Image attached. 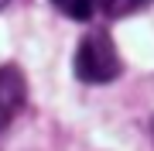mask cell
<instances>
[{"mask_svg":"<svg viewBox=\"0 0 154 151\" xmlns=\"http://www.w3.org/2000/svg\"><path fill=\"white\" fill-rule=\"evenodd\" d=\"M51 4H55L58 11H65L69 17H75V21H89L96 0H51Z\"/></svg>","mask_w":154,"mask_h":151,"instance_id":"277c9868","label":"cell"},{"mask_svg":"<svg viewBox=\"0 0 154 151\" xmlns=\"http://www.w3.org/2000/svg\"><path fill=\"white\" fill-rule=\"evenodd\" d=\"M151 0H96V7L103 11L106 17H123V14H134L140 7H147Z\"/></svg>","mask_w":154,"mask_h":151,"instance_id":"3957f363","label":"cell"},{"mask_svg":"<svg viewBox=\"0 0 154 151\" xmlns=\"http://www.w3.org/2000/svg\"><path fill=\"white\" fill-rule=\"evenodd\" d=\"M4 7H7V0H0V11H4Z\"/></svg>","mask_w":154,"mask_h":151,"instance_id":"5b68a950","label":"cell"},{"mask_svg":"<svg viewBox=\"0 0 154 151\" xmlns=\"http://www.w3.org/2000/svg\"><path fill=\"white\" fill-rule=\"evenodd\" d=\"M28 103V83L17 65H0V131L11 124Z\"/></svg>","mask_w":154,"mask_h":151,"instance_id":"7a4b0ae2","label":"cell"},{"mask_svg":"<svg viewBox=\"0 0 154 151\" xmlns=\"http://www.w3.org/2000/svg\"><path fill=\"white\" fill-rule=\"evenodd\" d=\"M75 79H82V83H113L116 76L123 72V62L116 55V45L113 38L106 31H89L82 41H79L75 48Z\"/></svg>","mask_w":154,"mask_h":151,"instance_id":"6da1fadb","label":"cell"}]
</instances>
